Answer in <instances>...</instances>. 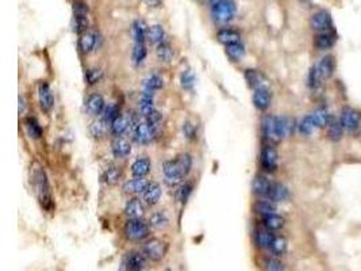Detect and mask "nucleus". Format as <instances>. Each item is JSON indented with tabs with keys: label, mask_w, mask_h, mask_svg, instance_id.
Returning a JSON list of instances; mask_svg holds the SVG:
<instances>
[{
	"label": "nucleus",
	"mask_w": 361,
	"mask_h": 271,
	"mask_svg": "<svg viewBox=\"0 0 361 271\" xmlns=\"http://www.w3.org/2000/svg\"><path fill=\"white\" fill-rule=\"evenodd\" d=\"M168 244L160 239H149L142 247V254L152 262L161 261L167 255Z\"/></svg>",
	"instance_id": "39448f33"
},
{
	"label": "nucleus",
	"mask_w": 361,
	"mask_h": 271,
	"mask_svg": "<svg viewBox=\"0 0 361 271\" xmlns=\"http://www.w3.org/2000/svg\"><path fill=\"white\" fill-rule=\"evenodd\" d=\"M278 151L273 147H271V145L264 147V149L261 151V155H260V164H261L262 170L267 171V172H273L278 168Z\"/></svg>",
	"instance_id": "6e6552de"
},
{
	"label": "nucleus",
	"mask_w": 361,
	"mask_h": 271,
	"mask_svg": "<svg viewBox=\"0 0 361 271\" xmlns=\"http://www.w3.org/2000/svg\"><path fill=\"white\" fill-rule=\"evenodd\" d=\"M191 192H192V185L188 183V182H185V183H183V185H180L178 187V190H176V199H178L179 202H185L188 199Z\"/></svg>",
	"instance_id": "de8ad7c7"
},
{
	"label": "nucleus",
	"mask_w": 361,
	"mask_h": 271,
	"mask_svg": "<svg viewBox=\"0 0 361 271\" xmlns=\"http://www.w3.org/2000/svg\"><path fill=\"white\" fill-rule=\"evenodd\" d=\"M271 186H272V183L268 181L265 176H257L256 179L253 181L252 189H253V193L256 194L257 197H268Z\"/></svg>",
	"instance_id": "393cba45"
},
{
	"label": "nucleus",
	"mask_w": 361,
	"mask_h": 271,
	"mask_svg": "<svg viewBox=\"0 0 361 271\" xmlns=\"http://www.w3.org/2000/svg\"><path fill=\"white\" fill-rule=\"evenodd\" d=\"M119 117V112H118V107L115 105H108V106H106L105 112H103V119H105L106 122L111 123L115 121L116 118Z\"/></svg>",
	"instance_id": "603ef678"
},
{
	"label": "nucleus",
	"mask_w": 361,
	"mask_h": 271,
	"mask_svg": "<svg viewBox=\"0 0 361 271\" xmlns=\"http://www.w3.org/2000/svg\"><path fill=\"white\" fill-rule=\"evenodd\" d=\"M111 151L116 159H125L131 154V144L126 138L116 137L111 144Z\"/></svg>",
	"instance_id": "2eb2a0df"
},
{
	"label": "nucleus",
	"mask_w": 361,
	"mask_h": 271,
	"mask_svg": "<svg viewBox=\"0 0 361 271\" xmlns=\"http://www.w3.org/2000/svg\"><path fill=\"white\" fill-rule=\"evenodd\" d=\"M147 5H150V7H158V5H161V0H144Z\"/></svg>",
	"instance_id": "13d9d810"
},
{
	"label": "nucleus",
	"mask_w": 361,
	"mask_h": 271,
	"mask_svg": "<svg viewBox=\"0 0 361 271\" xmlns=\"http://www.w3.org/2000/svg\"><path fill=\"white\" fill-rule=\"evenodd\" d=\"M226 54L231 61H241L242 57L245 56V48L244 45L238 43H233V45H227L226 46Z\"/></svg>",
	"instance_id": "e433bc0d"
},
{
	"label": "nucleus",
	"mask_w": 361,
	"mask_h": 271,
	"mask_svg": "<svg viewBox=\"0 0 361 271\" xmlns=\"http://www.w3.org/2000/svg\"><path fill=\"white\" fill-rule=\"evenodd\" d=\"M164 38H165V32L160 25H154V26L149 27L147 30V39L152 43L160 45L164 42Z\"/></svg>",
	"instance_id": "4c0bfd02"
},
{
	"label": "nucleus",
	"mask_w": 361,
	"mask_h": 271,
	"mask_svg": "<svg viewBox=\"0 0 361 271\" xmlns=\"http://www.w3.org/2000/svg\"><path fill=\"white\" fill-rule=\"evenodd\" d=\"M169 223V218H168L167 213L165 212H156L153 213L150 218H149V224L152 225L153 228L162 229L165 228Z\"/></svg>",
	"instance_id": "79ce46f5"
},
{
	"label": "nucleus",
	"mask_w": 361,
	"mask_h": 271,
	"mask_svg": "<svg viewBox=\"0 0 361 271\" xmlns=\"http://www.w3.org/2000/svg\"><path fill=\"white\" fill-rule=\"evenodd\" d=\"M315 129H317V125H315L314 118H313L311 114H310V116H306L298 125L299 133L303 134V136H309V134H311L314 132Z\"/></svg>",
	"instance_id": "ea45409f"
},
{
	"label": "nucleus",
	"mask_w": 361,
	"mask_h": 271,
	"mask_svg": "<svg viewBox=\"0 0 361 271\" xmlns=\"http://www.w3.org/2000/svg\"><path fill=\"white\" fill-rule=\"evenodd\" d=\"M273 239H275V236H273L272 231L267 228L257 229L254 233V241H256L257 247H260V248H269Z\"/></svg>",
	"instance_id": "b1692460"
},
{
	"label": "nucleus",
	"mask_w": 361,
	"mask_h": 271,
	"mask_svg": "<svg viewBox=\"0 0 361 271\" xmlns=\"http://www.w3.org/2000/svg\"><path fill=\"white\" fill-rule=\"evenodd\" d=\"M147 29L146 25L141 21L134 22V25L131 27V34L134 38V42H145L147 38Z\"/></svg>",
	"instance_id": "473e14b6"
},
{
	"label": "nucleus",
	"mask_w": 361,
	"mask_h": 271,
	"mask_svg": "<svg viewBox=\"0 0 361 271\" xmlns=\"http://www.w3.org/2000/svg\"><path fill=\"white\" fill-rule=\"evenodd\" d=\"M85 107H87V110H88L89 114H92V116L103 114V112H105L106 109L103 96L99 95V94H92V95H89L88 99H87V103H85Z\"/></svg>",
	"instance_id": "f3484780"
},
{
	"label": "nucleus",
	"mask_w": 361,
	"mask_h": 271,
	"mask_svg": "<svg viewBox=\"0 0 361 271\" xmlns=\"http://www.w3.org/2000/svg\"><path fill=\"white\" fill-rule=\"evenodd\" d=\"M192 167V157L188 154H180L173 160L164 164L165 182L169 186H178L185 176L188 175Z\"/></svg>",
	"instance_id": "f257e3e1"
},
{
	"label": "nucleus",
	"mask_w": 361,
	"mask_h": 271,
	"mask_svg": "<svg viewBox=\"0 0 361 271\" xmlns=\"http://www.w3.org/2000/svg\"><path fill=\"white\" fill-rule=\"evenodd\" d=\"M183 133L188 140H195L198 130H196V125L192 121H185L183 123Z\"/></svg>",
	"instance_id": "6e6d98bb"
},
{
	"label": "nucleus",
	"mask_w": 361,
	"mask_h": 271,
	"mask_svg": "<svg viewBox=\"0 0 361 271\" xmlns=\"http://www.w3.org/2000/svg\"><path fill=\"white\" fill-rule=\"evenodd\" d=\"M180 81H181V87H183L184 90H191L195 84L194 72L191 69H185L183 74H181Z\"/></svg>",
	"instance_id": "09e8293b"
},
{
	"label": "nucleus",
	"mask_w": 361,
	"mask_h": 271,
	"mask_svg": "<svg viewBox=\"0 0 361 271\" xmlns=\"http://www.w3.org/2000/svg\"><path fill=\"white\" fill-rule=\"evenodd\" d=\"M108 126L111 128L110 123L106 122L105 119L102 118V119H98V121L92 122V125L89 126V133H91V136H94L95 138L103 137L106 132H107Z\"/></svg>",
	"instance_id": "58836bf2"
},
{
	"label": "nucleus",
	"mask_w": 361,
	"mask_h": 271,
	"mask_svg": "<svg viewBox=\"0 0 361 271\" xmlns=\"http://www.w3.org/2000/svg\"><path fill=\"white\" fill-rule=\"evenodd\" d=\"M150 165H152V163H150V160L147 159L146 156L138 157L131 165V174L136 178H144V176H146L149 174Z\"/></svg>",
	"instance_id": "412c9836"
},
{
	"label": "nucleus",
	"mask_w": 361,
	"mask_h": 271,
	"mask_svg": "<svg viewBox=\"0 0 361 271\" xmlns=\"http://www.w3.org/2000/svg\"><path fill=\"white\" fill-rule=\"evenodd\" d=\"M317 69H318V72H320L324 80L331 77L335 69L334 57L333 56H325L324 59L317 64Z\"/></svg>",
	"instance_id": "aec40b11"
},
{
	"label": "nucleus",
	"mask_w": 361,
	"mask_h": 271,
	"mask_svg": "<svg viewBox=\"0 0 361 271\" xmlns=\"http://www.w3.org/2000/svg\"><path fill=\"white\" fill-rule=\"evenodd\" d=\"M262 133L269 141H279L280 140L278 132V117L267 116V117L262 118Z\"/></svg>",
	"instance_id": "ddd939ff"
},
{
	"label": "nucleus",
	"mask_w": 361,
	"mask_h": 271,
	"mask_svg": "<svg viewBox=\"0 0 361 271\" xmlns=\"http://www.w3.org/2000/svg\"><path fill=\"white\" fill-rule=\"evenodd\" d=\"M344 126H342V123H341L340 119H335V118H331L330 119L329 125H327V136L331 141H340L341 138H342V134H344Z\"/></svg>",
	"instance_id": "cd10ccee"
},
{
	"label": "nucleus",
	"mask_w": 361,
	"mask_h": 271,
	"mask_svg": "<svg viewBox=\"0 0 361 271\" xmlns=\"http://www.w3.org/2000/svg\"><path fill=\"white\" fill-rule=\"evenodd\" d=\"M288 197H289V192L287 187L282 183H273L267 198L272 202H284L287 201Z\"/></svg>",
	"instance_id": "6ab92c4d"
},
{
	"label": "nucleus",
	"mask_w": 361,
	"mask_h": 271,
	"mask_svg": "<svg viewBox=\"0 0 361 271\" xmlns=\"http://www.w3.org/2000/svg\"><path fill=\"white\" fill-rule=\"evenodd\" d=\"M156 53H157L158 60L162 61V63H169V61H172L173 60V49L172 46L167 42L160 43L157 46Z\"/></svg>",
	"instance_id": "a19ab883"
},
{
	"label": "nucleus",
	"mask_w": 361,
	"mask_h": 271,
	"mask_svg": "<svg viewBox=\"0 0 361 271\" xmlns=\"http://www.w3.org/2000/svg\"><path fill=\"white\" fill-rule=\"evenodd\" d=\"M130 125H133V121H131L130 118L119 116L114 122L111 123V132H112V134H115L116 137H119V136H122L129 129Z\"/></svg>",
	"instance_id": "7c9ffc66"
},
{
	"label": "nucleus",
	"mask_w": 361,
	"mask_h": 271,
	"mask_svg": "<svg viewBox=\"0 0 361 271\" xmlns=\"http://www.w3.org/2000/svg\"><path fill=\"white\" fill-rule=\"evenodd\" d=\"M278 132L280 140L293 132V121L288 117H278Z\"/></svg>",
	"instance_id": "f704fd0d"
},
{
	"label": "nucleus",
	"mask_w": 361,
	"mask_h": 271,
	"mask_svg": "<svg viewBox=\"0 0 361 271\" xmlns=\"http://www.w3.org/2000/svg\"><path fill=\"white\" fill-rule=\"evenodd\" d=\"M253 210L262 217H267L271 214H276V206L272 201H257L253 205Z\"/></svg>",
	"instance_id": "2f4dec72"
},
{
	"label": "nucleus",
	"mask_w": 361,
	"mask_h": 271,
	"mask_svg": "<svg viewBox=\"0 0 361 271\" xmlns=\"http://www.w3.org/2000/svg\"><path fill=\"white\" fill-rule=\"evenodd\" d=\"M322 81H324V79H322V76H321V74L318 72V69H317V65H314L313 68L310 69V72H309V85H310V88H318L321 84H322Z\"/></svg>",
	"instance_id": "8fccbe9b"
},
{
	"label": "nucleus",
	"mask_w": 361,
	"mask_h": 271,
	"mask_svg": "<svg viewBox=\"0 0 361 271\" xmlns=\"http://www.w3.org/2000/svg\"><path fill=\"white\" fill-rule=\"evenodd\" d=\"M125 263L127 271H144L146 269V256L141 254V252H129L126 256Z\"/></svg>",
	"instance_id": "9b49d317"
},
{
	"label": "nucleus",
	"mask_w": 361,
	"mask_h": 271,
	"mask_svg": "<svg viewBox=\"0 0 361 271\" xmlns=\"http://www.w3.org/2000/svg\"><path fill=\"white\" fill-rule=\"evenodd\" d=\"M147 185H149V182L145 181L144 178H137L133 181L126 182L123 185V190L127 194H141L146 190Z\"/></svg>",
	"instance_id": "a878e982"
},
{
	"label": "nucleus",
	"mask_w": 361,
	"mask_h": 271,
	"mask_svg": "<svg viewBox=\"0 0 361 271\" xmlns=\"http://www.w3.org/2000/svg\"><path fill=\"white\" fill-rule=\"evenodd\" d=\"M264 269L265 271H286L284 269V265L279 259H275V258H268L264 262Z\"/></svg>",
	"instance_id": "5fc2aeb1"
},
{
	"label": "nucleus",
	"mask_w": 361,
	"mask_h": 271,
	"mask_svg": "<svg viewBox=\"0 0 361 271\" xmlns=\"http://www.w3.org/2000/svg\"><path fill=\"white\" fill-rule=\"evenodd\" d=\"M74 12V30L79 34H84L88 27V7L84 3H76Z\"/></svg>",
	"instance_id": "1a4fd4ad"
},
{
	"label": "nucleus",
	"mask_w": 361,
	"mask_h": 271,
	"mask_svg": "<svg viewBox=\"0 0 361 271\" xmlns=\"http://www.w3.org/2000/svg\"><path fill=\"white\" fill-rule=\"evenodd\" d=\"M313 118H314V122L317 125V128H325V126H327L330 122V114L329 112L326 110V109H318V110H315L313 114Z\"/></svg>",
	"instance_id": "37998d69"
},
{
	"label": "nucleus",
	"mask_w": 361,
	"mask_h": 271,
	"mask_svg": "<svg viewBox=\"0 0 361 271\" xmlns=\"http://www.w3.org/2000/svg\"><path fill=\"white\" fill-rule=\"evenodd\" d=\"M161 197V187L158 183H149L146 190L142 193V199L146 203L147 206H153L158 202V199Z\"/></svg>",
	"instance_id": "a211bd4d"
},
{
	"label": "nucleus",
	"mask_w": 361,
	"mask_h": 271,
	"mask_svg": "<svg viewBox=\"0 0 361 271\" xmlns=\"http://www.w3.org/2000/svg\"><path fill=\"white\" fill-rule=\"evenodd\" d=\"M33 182H34V189L37 193L38 199L45 209H49L52 206V194H50V187H49V182H47L46 174L42 168H37L34 171L33 175Z\"/></svg>",
	"instance_id": "f03ea898"
},
{
	"label": "nucleus",
	"mask_w": 361,
	"mask_h": 271,
	"mask_svg": "<svg viewBox=\"0 0 361 271\" xmlns=\"http://www.w3.org/2000/svg\"><path fill=\"white\" fill-rule=\"evenodd\" d=\"M211 12L215 21L227 23L236 15V4L233 0H213Z\"/></svg>",
	"instance_id": "7ed1b4c3"
},
{
	"label": "nucleus",
	"mask_w": 361,
	"mask_h": 271,
	"mask_svg": "<svg viewBox=\"0 0 361 271\" xmlns=\"http://www.w3.org/2000/svg\"><path fill=\"white\" fill-rule=\"evenodd\" d=\"M126 237L133 241H141L149 236V225L141 218L129 220L125 225Z\"/></svg>",
	"instance_id": "20e7f679"
},
{
	"label": "nucleus",
	"mask_w": 361,
	"mask_h": 271,
	"mask_svg": "<svg viewBox=\"0 0 361 271\" xmlns=\"http://www.w3.org/2000/svg\"><path fill=\"white\" fill-rule=\"evenodd\" d=\"M271 99H272V96H271V92L268 91L267 87L254 90V94H253V105L260 112L267 110L269 105H271Z\"/></svg>",
	"instance_id": "4468645a"
},
{
	"label": "nucleus",
	"mask_w": 361,
	"mask_h": 271,
	"mask_svg": "<svg viewBox=\"0 0 361 271\" xmlns=\"http://www.w3.org/2000/svg\"><path fill=\"white\" fill-rule=\"evenodd\" d=\"M38 96H39V105H41L43 112L49 113L54 106V96L50 90V87L47 83L42 81L41 84L38 85Z\"/></svg>",
	"instance_id": "f8f14e48"
},
{
	"label": "nucleus",
	"mask_w": 361,
	"mask_h": 271,
	"mask_svg": "<svg viewBox=\"0 0 361 271\" xmlns=\"http://www.w3.org/2000/svg\"><path fill=\"white\" fill-rule=\"evenodd\" d=\"M144 90H147V91H154L160 90L162 88V85H164V80H162L161 76H158V75L153 74V75H149L147 77L144 79Z\"/></svg>",
	"instance_id": "c9c22d12"
},
{
	"label": "nucleus",
	"mask_w": 361,
	"mask_h": 271,
	"mask_svg": "<svg viewBox=\"0 0 361 271\" xmlns=\"http://www.w3.org/2000/svg\"><path fill=\"white\" fill-rule=\"evenodd\" d=\"M269 250L272 251V254L275 255H283L287 251V241L282 236H275Z\"/></svg>",
	"instance_id": "49530a36"
},
{
	"label": "nucleus",
	"mask_w": 361,
	"mask_h": 271,
	"mask_svg": "<svg viewBox=\"0 0 361 271\" xmlns=\"http://www.w3.org/2000/svg\"><path fill=\"white\" fill-rule=\"evenodd\" d=\"M145 118H146V122L149 123V126L153 129V128H156L158 123H160V121H161V114H160V113L154 109V110H153V112L150 113L149 116H146Z\"/></svg>",
	"instance_id": "4d7b16f0"
},
{
	"label": "nucleus",
	"mask_w": 361,
	"mask_h": 271,
	"mask_svg": "<svg viewBox=\"0 0 361 271\" xmlns=\"http://www.w3.org/2000/svg\"><path fill=\"white\" fill-rule=\"evenodd\" d=\"M335 43V34L334 33H320L317 37H315L314 45L315 48L320 49V50H327L334 46Z\"/></svg>",
	"instance_id": "4be33fe9"
},
{
	"label": "nucleus",
	"mask_w": 361,
	"mask_h": 271,
	"mask_svg": "<svg viewBox=\"0 0 361 271\" xmlns=\"http://www.w3.org/2000/svg\"><path fill=\"white\" fill-rule=\"evenodd\" d=\"M262 225L264 228L269 229V231H279L284 227V218L279 214H271L267 217H262Z\"/></svg>",
	"instance_id": "72a5a7b5"
},
{
	"label": "nucleus",
	"mask_w": 361,
	"mask_h": 271,
	"mask_svg": "<svg viewBox=\"0 0 361 271\" xmlns=\"http://www.w3.org/2000/svg\"><path fill=\"white\" fill-rule=\"evenodd\" d=\"M145 57H146V46H145V42H134V48H133V61H134V64H142Z\"/></svg>",
	"instance_id": "c03bdc74"
},
{
	"label": "nucleus",
	"mask_w": 361,
	"mask_h": 271,
	"mask_svg": "<svg viewBox=\"0 0 361 271\" xmlns=\"http://www.w3.org/2000/svg\"><path fill=\"white\" fill-rule=\"evenodd\" d=\"M153 103H154V92L144 90L141 99H140V112L142 113L144 117L149 116L154 110V105Z\"/></svg>",
	"instance_id": "5701e85b"
},
{
	"label": "nucleus",
	"mask_w": 361,
	"mask_h": 271,
	"mask_svg": "<svg viewBox=\"0 0 361 271\" xmlns=\"http://www.w3.org/2000/svg\"><path fill=\"white\" fill-rule=\"evenodd\" d=\"M133 134H134V140L141 145H147L152 143L153 140V129L149 126L146 121H138V119H133Z\"/></svg>",
	"instance_id": "0eeeda50"
},
{
	"label": "nucleus",
	"mask_w": 361,
	"mask_h": 271,
	"mask_svg": "<svg viewBox=\"0 0 361 271\" xmlns=\"http://www.w3.org/2000/svg\"><path fill=\"white\" fill-rule=\"evenodd\" d=\"M103 77V72L99 68H89L85 72V80L88 84H96Z\"/></svg>",
	"instance_id": "864d4df0"
},
{
	"label": "nucleus",
	"mask_w": 361,
	"mask_h": 271,
	"mask_svg": "<svg viewBox=\"0 0 361 271\" xmlns=\"http://www.w3.org/2000/svg\"><path fill=\"white\" fill-rule=\"evenodd\" d=\"M25 125H26L27 133L29 136L33 138H39L42 136V128L39 126V123L37 122L36 118H27L25 121Z\"/></svg>",
	"instance_id": "a18cd8bd"
},
{
	"label": "nucleus",
	"mask_w": 361,
	"mask_h": 271,
	"mask_svg": "<svg viewBox=\"0 0 361 271\" xmlns=\"http://www.w3.org/2000/svg\"><path fill=\"white\" fill-rule=\"evenodd\" d=\"M310 25L314 29L315 32L318 33H326L329 32L331 26H333V21L331 16L327 11H318L310 19Z\"/></svg>",
	"instance_id": "9d476101"
},
{
	"label": "nucleus",
	"mask_w": 361,
	"mask_h": 271,
	"mask_svg": "<svg viewBox=\"0 0 361 271\" xmlns=\"http://www.w3.org/2000/svg\"><path fill=\"white\" fill-rule=\"evenodd\" d=\"M145 213V206H144V202L141 199L138 198H131L127 201L125 206V214L130 220H134V218H141Z\"/></svg>",
	"instance_id": "dca6fc26"
},
{
	"label": "nucleus",
	"mask_w": 361,
	"mask_h": 271,
	"mask_svg": "<svg viewBox=\"0 0 361 271\" xmlns=\"http://www.w3.org/2000/svg\"><path fill=\"white\" fill-rule=\"evenodd\" d=\"M105 179L108 185H116L120 179V170L118 167H108L105 172Z\"/></svg>",
	"instance_id": "3c124183"
},
{
	"label": "nucleus",
	"mask_w": 361,
	"mask_h": 271,
	"mask_svg": "<svg viewBox=\"0 0 361 271\" xmlns=\"http://www.w3.org/2000/svg\"><path fill=\"white\" fill-rule=\"evenodd\" d=\"M96 45V34L92 32H85L79 39V48L84 54L89 53Z\"/></svg>",
	"instance_id": "c756f323"
},
{
	"label": "nucleus",
	"mask_w": 361,
	"mask_h": 271,
	"mask_svg": "<svg viewBox=\"0 0 361 271\" xmlns=\"http://www.w3.org/2000/svg\"><path fill=\"white\" fill-rule=\"evenodd\" d=\"M340 121L345 130H348L349 133H356L360 129L361 114L352 107H344V110L341 113Z\"/></svg>",
	"instance_id": "423d86ee"
},
{
	"label": "nucleus",
	"mask_w": 361,
	"mask_h": 271,
	"mask_svg": "<svg viewBox=\"0 0 361 271\" xmlns=\"http://www.w3.org/2000/svg\"><path fill=\"white\" fill-rule=\"evenodd\" d=\"M245 79L248 81V84L249 87L252 88H254V90H258V88H262V87H265L264 85V77H262V75L256 71V69H246L245 71Z\"/></svg>",
	"instance_id": "c85d7f7f"
},
{
	"label": "nucleus",
	"mask_w": 361,
	"mask_h": 271,
	"mask_svg": "<svg viewBox=\"0 0 361 271\" xmlns=\"http://www.w3.org/2000/svg\"><path fill=\"white\" fill-rule=\"evenodd\" d=\"M217 38L220 43L223 45H233V43H238L240 42V33L236 32V30H231V29H222L218 32L217 34Z\"/></svg>",
	"instance_id": "bb28decb"
}]
</instances>
